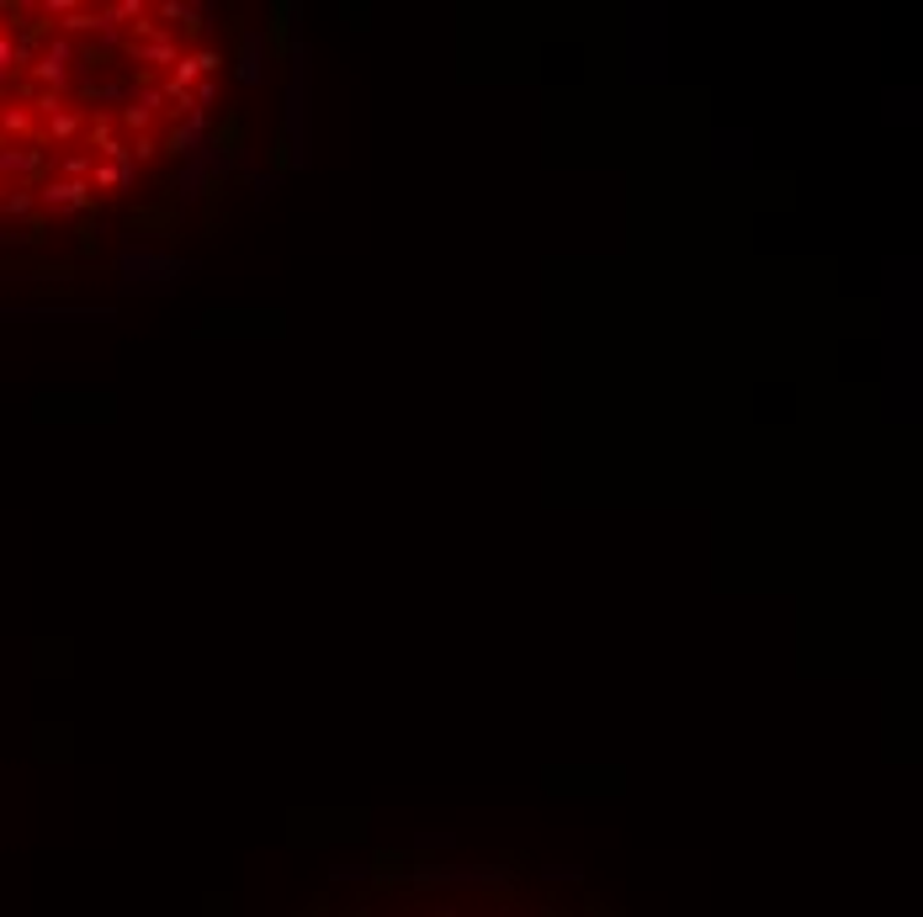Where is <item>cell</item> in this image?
<instances>
[{
	"instance_id": "cell-1",
	"label": "cell",
	"mask_w": 923,
	"mask_h": 917,
	"mask_svg": "<svg viewBox=\"0 0 923 917\" xmlns=\"http://www.w3.org/2000/svg\"><path fill=\"white\" fill-rule=\"evenodd\" d=\"M223 75L213 22L176 0L0 6V217H75L170 170Z\"/></svg>"
},
{
	"instance_id": "cell-2",
	"label": "cell",
	"mask_w": 923,
	"mask_h": 917,
	"mask_svg": "<svg viewBox=\"0 0 923 917\" xmlns=\"http://www.w3.org/2000/svg\"><path fill=\"white\" fill-rule=\"evenodd\" d=\"M335 917H584L563 907H542L510 891H404V896H382L361 902Z\"/></svg>"
}]
</instances>
